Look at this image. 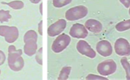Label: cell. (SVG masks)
I'll list each match as a JSON object with an SVG mask.
<instances>
[{
  "label": "cell",
  "instance_id": "obj_22",
  "mask_svg": "<svg viewBox=\"0 0 130 80\" xmlns=\"http://www.w3.org/2000/svg\"><path fill=\"white\" fill-rule=\"evenodd\" d=\"M119 1H120L126 8H128L130 6V0H119Z\"/></svg>",
  "mask_w": 130,
  "mask_h": 80
},
{
  "label": "cell",
  "instance_id": "obj_11",
  "mask_svg": "<svg viewBox=\"0 0 130 80\" xmlns=\"http://www.w3.org/2000/svg\"><path fill=\"white\" fill-rule=\"evenodd\" d=\"M96 50L100 55L103 57H109L112 54V47L109 41L101 40L96 44Z\"/></svg>",
  "mask_w": 130,
  "mask_h": 80
},
{
  "label": "cell",
  "instance_id": "obj_17",
  "mask_svg": "<svg viewBox=\"0 0 130 80\" xmlns=\"http://www.w3.org/2000/svg\"><path fill=\"white\" fill-rule=\"evenodd\" d=\"M11 18V16L8 10L6 11L3 10H0V22H8Z\"/></svg>",
  "mask_w": 130,
  "mask_h": 80
},
{
  "label": "cell",
  "instance_id": "obj_10",
  "mask_svg": "<svg viewBox=\"0 0 130 80\" xmlns=\"http://www.w3.org/2000/svg\"><path fill=\"white\" fill-rule=\"evenodd\" d=\"M69 34L71 37L76 39H85L88 36V32L85 25L75 23L70 29Z\"/></svg>",
  "mask_w": 130,
  "mask_h": 80
},
{
  "label": "cell",
  "instance_id": "obj_12",
  "mask_svg": "<svg viewBox=\"0 0 130 80\" xmlns=\"http://www.w3.org/2000/svg\"><path fill=\"white\" fill-rule=\"evenodd\" d=\"M85 26L91 32L98 34L102 30V25L98 20L95 19H89L85 23Z\"/></svg>",
  "mask_w": 130,
  "mask_h": 80
},
{
  "label": "cell",
  "instance_id": "obj_15",
  "mask_svg": "<svg viewBox=\"0 0 130 80\" xmlns=\"http://www.w3.org/2000/svg\"><path fill=\"white\" fill-rule=\"evenodd\" d=\"M2 4H5L11 7L14 10H20L23 8L24 6V3L22 1H13L10 3H4L2 2Z\"/></svg>",
  "mask_w": 130,
  "mask_h": 80
},
{
  "label": "cell",
  "instance_id": "obj_2",
  "mask_svg": "<svg viewBox=\"0 0 130 80\" xmlns=\"http://www.w3.org/2000/svg\"><path fill=\"white\" fill-rule=\"evenodd\" d=\"M37 39L38 35L34 30H30L27 32L24 37V42L25 45L24 47V53L28 56H32L36 53Z\"/></svg>",
  "mask_w": 130,
  "mask_h": 80
},
{
  "label": "cell",
  "instance_id": "obj_8",
  "mask_svg": "<svg viewBox=\"0 0 130 80\" xmlns=\"http://www.w3.org/2000/svg\"><path fill=\"white\" fill-rule=\"evenodd\" d=\"M67 22L63 19H60L52 24L48 29V35L50 37L57 36L60 35L66 28Z\"/></svg>",
  "mask_w": 130,
  "mask_h": 80
},
{
  "label": "cell",
  "instance_id": "obj_24",
  "mask_svg": "<svg viewBox=\"0 0 130 80\" xmlns=\"http://www.w3.org/2000/svg\"><path fill=\"white\" fill-rule=\"evenodd\" d=\"M29 1L34 4H38V3H39L40 2L41 0H29Z\"/></svg>",
  "mask_w": 130,
  "mask_h": 80
},
{
  "label": "cell",
  "instance_id": "obj_25",
  "mask_svg": "<svg viewBox=\"0 0 130 80\" xmlns=\"http://www.w3.org/2000/svg\"><path fill=\"white\" fill-rule=\"evenodd\" d=\"M39 11H40L41 15H43V3L40 4V6H39Z\"/></svg>",
  "mask_w": 130,
  "mask_h": 80
},
{
  "label": "cell",
  "instance_id": "obj_3",
  "mask_svg": "<svg viewBox=\"0 0 130 80\" xmlns=\"http://www.w3.org/2000/svg\"><path fill=\"white\" fill-rule=\"evenodd\" d=\"M88 9L85 6H77L69 9L66 13V18L69 21H75L83 18L87 15Z\"/></svg>",
  "mask_w": 130,
  "mask_h": 80
},
{
  "label": "cell",
  "instance_id": "obj_27",
  "mask_svg": "<svg viewBox=\"0 0 130 80\" xmlns=\"http://www.w3.org/2000/svg\"><path fill=\"white\" fill-rule=\"evenodd\" d=\"M0 74H1V70H0Z\"/></svg>",
  "mask_w": 130,
  "mask_h": 80
},
{
  "label": "cell",
  "instance_id": "obj_14",
  "mask_svg": "<svg viewBox=\"0 0 130 80\" xmlns=\"http://www.w3.org/2000/svg\"><path fill=\"white\" fill-rule=\"evenodd\" d=\"M71 67L66 66L63 67L60 73L59 76H58V80H66L69 78V74L71 73Z\"/></svg>",
  "mask_w": 130,
  "mask_h": 80
},
{
  "label": "cell",
  "instance_id": "obj_23",
  "mask_svg": "<svg viewBox=\"0 0 130 80\" xmlns=\"http://www.w3.org/2000/svg\"><path fill=\"white\" fill-rule=\"evenodd\" d=\"M38 32L41 35H43V20H41L38 24Z\"/></svg>",
  "mask_w": 130,
  "mask_h": 80
},
{
  "label": "cell",
  "instance_id": "obj_4",
  "mask_svg": "<svg viewBox=\"0 0 130 80\" xmlns=\"http://www.w3.org/2000/svg\"><path fill=\"white\" fill-rule=\"evenodd\" d=\"M19 30L16 26H0V36L4 37L8 43H13L19 37Z\"/></svg>",
  "mask_w": 130,
  "mask_h": 80
},
{
  "label": "cell",
  "instance_id": "obj_5",
  "mask_svg": "<svg viewBox=\"0 0 130 80\" xmlns=\"http://www.w3.org/2000/svg\"><path fill=\"white\" fill-rule=\"evenodd\" d=\"M71 37L66 34L58 35L52 45V50L55 53H60L67 48L71 42Z\"/></svg>",
  "mask_w": 130,
  "mask_h": 80
},
{
  "label": "cell",
  "instance_id": "obj_20",
  "mask_svg": "<svg viewBox=\"0 0 130 80\" xmlns=\"http://www.w3.org/2000/svg\"><path fill=\"white\" fill-rule=\"evenodd\" d=\"M86 79L87 80H97V79H106L107 80L108 78L104 77L103 76L95 75L93 74H90L86 76Z\"/></svg>",
  "mask_w": 130,
  "mask_h": 80
},
{
  "label": "cell",
  "instance_id": "obj_19",
  "mask_svg": "<svg viewBox=\"0 0 130 80\" xmlns=\"http://www.w3.org/2000/svg\"><path fill=\"white\" fill-rule=\"evenodd\" d=\"M36 60L38 64L43 65V47H41L36 52Z\"/></svg>",
  "mask_w": 130,
  "mask_h": 80
},
{
  "label": "cell",
  "instance_id": "obj_26",
  "mask_svg": "<svg viewBox=\"0 0 130 80\" xmlns=\"http://www.w3.org/2000/svg\"><path fill=\"white\" fill-rule=\"evenodd\" d=\"M129 15H130V6H129Z\"/></svg>",
  "mask_w": 130,
  "mask_h": 80
},
{
  "label": "cell",
  "instance_id": "obj_21",
  "mask_svg": "<svg viewBox=\"0 0 130 80\" xmlns=\"http://www.w3.org/2000/svg\"><path fill=\"white\" fill-rule=\"evenodd\" d=\"M5 60H6V56H5V53L0 50V66L2 65L5 63Z\"/></svg>",
  "mask_w": 130,
  "mask_h": 80
},
{
  "label": "cell",
  "instance_id": "obj_16",
  "mask_svg": "<svg viewBox=\"0 0 130 80\" xmlns=\"http://www.w3.org/2000/svg\"><path fill=\"white\" fill-rule=\"evenodd\" d=\"M121 63L124 69L126 74V79L130 80V64L126 58H123L121 59Z\"/></svg>",
  "mask_w": 130,
  "mask_h": 80
},
{
  "label": "cell",
  "instance_id": "obj_6",
  "mask_svg": "<svg viewBox=\"0 0 130 80\" xmlns=\"http://www.w3.org/2000/svg\"><path fill=\"white\" fill-rule=\"evenodd\" d=\"M117 69V64L112 59H107L98 65L97 71L103 76L114 74Z\"/></svg>",
  "mask_w": 130,
  "mask_h": 80
},
{
  "label": "cell",
  "instance_id": "obj_7",
  "mask_svg": "<svg viewBox=\"0 0 130 80\" xmlns=\"http://www.w3.org/2000/svg\"><path fill=\"white\" fill-rule=\"evenodd\" d=\"M115 52L120 56H128L130 55V44L126 39L119 38L114 44Z\"/></svg>",
  "mask_w": 130,
  "mask_h": 80
},
{
  "label": "cell",
  "instance_id": "obj_9",
  "mask_svg": "<svg viewBox=\"0 0 130 80\" xmlns=\"http://www.w3.org/2000/svg\"><path fill=\"white\" fill-rule=\"evenodd\" d=\"M76 49L80 54L86 56L91 59H93L96 57V52L95 50L91 47L88 43L85 40H79L76 45Z\"/></svg>",
  "mask_w": 130,
  "mask_h": 80
},
{
  "label": "cell",
  "instance_id": "obj_18",
  "mask_svg": "<svg viewBox=\"0 0 130 80\" xmlns=\"http://www.w3.org/2000/svg\"><path fill=\"white\" fill-rule=\"evenodd\" d=\"M72 0H53V5L55 8H62L71 3Z\"/></svg>",
  "mask_w": 130,
  "mask_h": 80
},
{
  "label": "cell",
  "instance_id": "obj_1",
  "mask_svg": "<svg viewBox=\"0 0 130 80\" xmlns=\"http://www.w3.org/2000/svg\"><path fill=\"white\" fill-rule=\"evenodd\" d=\"M22 50H17L14 45H10L8 47V64L10 69L13 71H19L24 66V61L22 57Z\"/></svg>",
  "mask_w": 130,
  "mask_h": 80
},
{
  "label": "cell",
  "instance_id": "obj_13",
  "mask_svg": "<svg viewBox=\"0 0 130 80\" xmlns=\"http://www.w3.org/2000/svg\"><path fill=\"white\" fill-rule=\"evenodd\" d=\"M116 29L118 32H124L130 29V19L121 21L116 25Z\"/></svg>",
  "mask_w": 130,
  "mask_h": 80
}]
</instances>
